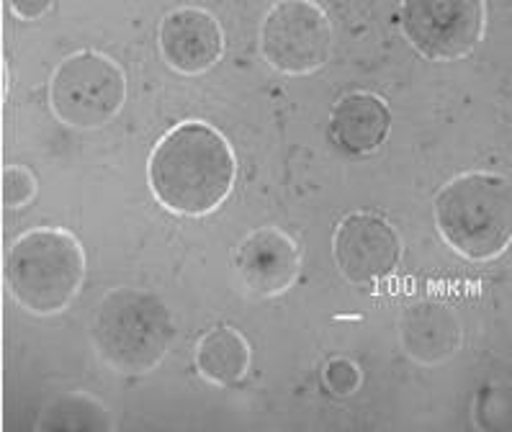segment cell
Returning a JSON list of instances; mask_svg holds the SVG:
<instances>
[{
  "label": "cell",
  "instance_id": "cell-16",
  "mask_svg": "<svg viewBox=\"0 0 512 432\" xmlns=\"http://www.w3.org/2000/svg\"><path fill=\"white\" fill-rule=\"evenodd\" d=\"M325 386L335 396H350L356 394L363 384V371L348 358H332L322 371Z\"/></svg>",
  "mask_w": 512,
  "mask_h": 432
},
{
  "label": "cell",
  "instance_id": "cell-1",
  "mask_svg": "<svg viewBox=\"0 0 512 432\" xmlns=\"http://www.w3.org/2000/svg\"><path fill=\"white\" fill-rule=\"evenodd\" d=\"M147 183L165 211L204 219L224 204L237 183V155L217 126L186 119L170 126L147 157Z\"/></svg>",
  "mask_w": 512,
  "mask_h": 432
},
{
  "label": "cell",
  "instance_id": "cell-7",
  "mask_svg": "<svg viewBox=\"0 0 512 432\" xmlns=\"http://www.w3.org/2000/svg\"><path fill=\"white\" fill-rule=\"evenodd\" d=\"M260 54L284 75H312L332 54V24L312 0H281L260 26Z\"/></svg>",
  "mask_w": 512,
  "mask_h": 432
},
{
  "label": "cell",
  "instance_id": "cell-8",
  "mask_svg": "<svg viewBox=\"0 0 512 432\" xmlns=\"http://www.w3.org/2000/svg\"><path fill=\"white\" fill-rule=\"evenodd\" d=\"M332 255L353 286L386 281L402 260V237L389 219L374 211H353L335 227Z\"/></svg>",
  "mask_w": 512,
  "mask_h": 432
},
{
  "label": "cell",
  "instance_id": "cell-9",
  "mask_svg": "<svg viewBox=\"0 0 512 432\" xmlns=\"http://www.w3.org/2000/svg\"><path fill=\"white\" fill-rule=\"evenodd\" d=\"M232 265L247 294L255 299H276L284 296L302 273V250L281 227H260L235 247Z\"/></svg>",
  "mask_w": 512,
  "mask_h": 432
},
{
  "label": "cell",
  "instance_id": "cell-3",
  "mask_svg": "<svg viewBox=\"0 0 512 432\" xmlns=\"http://www.w3.org/2000/svg\"><path fill=\"white\" fill-rule=\"evenodd\" d=\"M3 278L21 309L52 317L65 312L83 288L85 250L67 229L34 227L8 247Z\"/></svg>",
  "mask_w": 512,
  "mask_h": 432
},
{
  "label": "cell",
  "instance_id": "cell-15",
  "mask_svg": "<svg viewBox=\"0 0 512 432\" xmlns=\"http://www.w3.org/2000/svg\"><path fill=\"white\" fill-rule=\"evenodd\" d=\"M37 198V178L24 165H3V206L21 209Z\"/></svg>",
  "mask_w": 512,
  "mask_h": 432
},
{
  "label": "cell",
  "instance_id": "cell-4",
  "mask_svg": "<svg viewBox=\"0 0 512 432\" xmlns=\"http://www.w3.org/2000/svg\"><path fill=\"white\" fill-rule=\"evenodd\" d=\"M91 340L106 366L124 376H142L168 355L175 340L173 314L152 291L114 288L93 314Z\"/></svg>",
  "mask_w": 512,
  "mask_h": 432
},
{
  "label": "cell",
  "instance_id": "cell-14",
  "mask_svg": "<svg viewBox=\"0 0 512 432\" xmlns=\"http://www.w3.org/2000/svg\"><path fill=\"white\" fill-rule=\"evenodd\" d=\"M42 432H109L114 430L111 412L88 394H62L39 414Z\"/></svg>",
  "mask_w": 512,
  "mask_h": 432
},
{
  "label": "cell",
  "instance_id": "cell-6",
  "mask_svg": "<svg viewBox=\"0 0 512 432\" xmlns=\"http://www.w3.org/2000/svg\"><path fill=\"white\" fill-rule=\"evenodd\" d=\"M402 36L430 62L464 60L479 47L487 26L484 0H404Z\"/></svg>",
  "mask_w": 512,
  "mask_h": 432
},
{
  "label": "cell",
  "instance_id": "cell-17",
  "mask_svg": "<svg viewBox=\"0 0 512 432\" xmlns=\"http://www.w3.org/2000/svg\"><path fill=\"white\" fill-rule=\"evenodd\" d=\"M13 13L19 18H42L49 8L55 6L52 0H34V3H24V0H13V3H6Z\"/></svg>",
  "mask_w": 512,
  "mask_h": 432
},
{
  "label": "cell",
  "instance_id": "cell-10",
  "mask_svg": "<svg viewBox=\"0 0 512 432\" xmlns=\"http://www.w3.org/2000/svg\"><path fill=\"white\" fill-rule=\"evenodd\" d=\"M157 49L178 75L199 78L224 57V29L219 18L201 6H178L157 26Z\"/></svg>",
  "mask_w": 512,
  "mask_h": 432
},
{
  "label": "cell",
  "instance_id": "cell-11",
  "mask_svg": "<svg viewBox=\"0 0 512 432\" xmlns=\"http://www.w3.org/2000/svg\"><path fill=\"white\" fill-rule=\"evenodd\" d=\"M399 345L417 366H440L461 350L464 327L451 306L415 301L399 317Z\"/></svg>",
  "mask_w": 512,
  "mask_h": 432
},
{
  "label": "cell",
  "instance_id": "cell-2",
  "mask_svg": "<svg viewBox=\"0 0 512 432\" xmlns=\"http://www.w3.org/2000/svg\"><path fill=\"white\" fill-rule=\"evenodd\" d=\"M433 216L456 255L469 263H492L512 242L510 178L482 170L456 175L435 193Z\"/></svg>",
  "mask_w": 512,
  "mask_h": 432
},
{
  "label": "cell",
  "instance_id": "cell-13",
  "mask_svg": "<svg viewBox=\"0 0 512 432\" xmlns=\"http://www.w3.org/2000/svg\"><path fill=\"white\" fill-rule=\"evenodd\" d=\"M250 360V342L229 324H217L206 330L193 350L196 373L211 386H237L250 371Z\"/></svg>",
  "mask_w": 512,
  "mask_h": 432
},
{
  "label": "cell",
  "instance_id": "cell-5",
  "mask_svg": "<svg viewBox=\"0 0 512 432\" xmlns=\"http://www.w3.org/2000/svg\"><path fill=\"white\" fill-rule=\"evenodd\" d=\"M127 103V72L98 49L67 54L49 78V108L70 129H98Z\"/></svg>",
  "mask_w": 512,
  "mask_h": 432
},
{
  "label": "cell",
  "instance_id": "cell-12",
  "mask_svg": "<svg viewBox=\"0 0 512 432\" xmlns=\"http://www.w3.org/2000/svg\"><path fill=\"white\" fill-rule=\"evenodd\" d=\"M392 132V108L371 90H350L332 103L330 137L348 155L381 150Z\"/></svg>",
  "mask_w": 512,
  "mask_h": 432
}]
</instances>
